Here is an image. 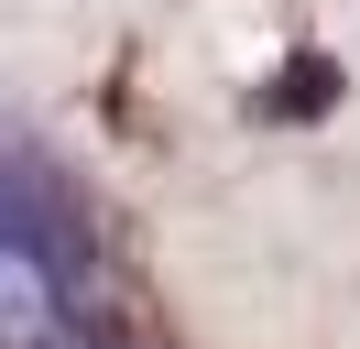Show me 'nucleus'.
Listing matches in <instances>:
<instances>
[{"label": "nucleus", "mask_w": 360, "mask_h": 349, "mask_svg": "<svg viewBox=\"0 0 360 349\" xmlns=\"http://www.w3.org/2000/svg\"><path fill=\"white\" fill-rule=\"evenodd\" d=\"M77 229L44 196L0 186V349H77Z\"/></svg>", "instance_id": "obj_1"}]
</instances>
